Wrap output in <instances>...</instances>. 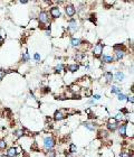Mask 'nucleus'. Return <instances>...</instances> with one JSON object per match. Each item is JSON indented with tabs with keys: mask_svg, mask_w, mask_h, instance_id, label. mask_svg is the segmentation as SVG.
<instances>
[{
	"mask_svg": "<svg viewBox=\"0 0 134 157\" xmlns=\"http://www.w3.org/2000/svg\"><path fill=\"white\" fill-rule=\"evenodd\" d=\"M93 98H94L95 100H100V99H101V97H100L98 94H95L94 97H93Z\"/></svg>",
	"mask_w": 134,
	"mask_h": 157,
	"instance_id": "nucleus-32",
	"label": "nucleus"
},
{
	"mask_svg": "<svg viewBox=\"0 0 134 157\" xmlns=\"http://www.w3.org/2000/svg\"><path fill=\"white\" fill-rule=\"evenodd\" d=\"M126 129H127V125H125V124L121 125L120 127H119V132H120V135L121 136L126 135Z\"/></svg>",
	"mask_w": 134,
	"mask_h": 157,
	"instance_id": "nucleus-10",
	"label": "nucleus"
},
{
	"mask_svg": "<svg viewBox=\"0 0 134 157\" xmlns=\"http://www.w3.org/2000/svg\"><path fill=\"white\" fill-rule=\"evenodd\" d=\"M69 152L72 154L76 152V145H75V144H70V146H69Z\"/></svg>",
	"mask_w": 134,
	"mask_h": 157,
	"instance_id": "nucleus-23",
	"label": "nucleus"
},
{
	"mask_svg": "<svg viewBox=\"0 0 134 157\" xmlns=\"http://www.w3.org/2000/svg\"><path fill=\"white\" fill-rule=\"evenodd\" d=\"M109 124H117V119L116 118H109Z\"/></svg>",
	"mask_w": 134,
	"mask_h": 157,
	"instance_id": "nucleus-25",
	"label": "nucleus"
},
{
	"mask_svg": "<svg viewBox=\"0 0 134 157\" xmlns=\"http://www.w3.org/2000/svg\"><path fill=\"white\" fill-rule=\"evenodd\" d=\"M127 100L130 101L131 103H133L134 102V100H133V95H130V97H127Z\"/></svg>",
	"mask_w": 134,
	"mask_h": 157,
	"instance_id": "nucleus-31",
	"label": "nucleus"
},
{
	"mask_svg": "<svg viewBox=\"0 0 134 157\" xmlns=\"http://www.w3.org/2000/svg\"><path fill=\"white\" fill-rule=\"evenodd\" d=\"M65 11H66V15L68 16V17H73V16L75 15V12H76V9H75V7L73 5H68V6L65 7Z\"/></svg>",
	"mask_w": 134,
	"mask_h": 157,
	"instance_id": "nucleus-5",
	"label": "nucleus"
},
{
	"mask_svg": "<svg viewBox=\"0 0 134 157\" xmlns=\"http://www.w3.org/2000/svg\"><path fill=\"white\" fill-rule=\"evenodd\" d=\"M84 127H86L90 131H94L95 130V126L92 124V122H85V124H84Z\"/></svg>",
	"mask_w": 134,
	"mask_h": 157,
	"instance_id": "nucleus-15",
	"label": "nucleus"
},
{
	"mask_svg": "<svg viewBox=\"0 0 134 157\" xmlns=\"http://www.w3.org/2000/svg\"><path fill=\"white\" fill-rule=\"evenodd\" d=\"M29 59H30V56H29L28 52H25V53H22V55H21L22 62H28Z\"/></svg>",
	"mask_w": 134,
	"mask_h": 157,
	"instance_id": "nucleus-17",
	"label": "nucleus"
},
{
	"mask_svg": "<svg viewBox=\"0 0 134 157\" xmlns=\"http://www.w3.org/2000/svg\"><path fill=\"white\" fill-rule=\"evenodd\" d=\"M70 44H72L73 47H78L80 44H82V40L80 39V38H72V40H70Z\"/></svg>",
	"mask_w": 134,
	"mask_h": 157,
	"instance_id": "nucleus-11",
	"label": "nucleus"
},
{
	"mask_svg": "<svg viewBox=\"0 0 134 157\" xmlns=\"http://www.w3.org/2000/svg\"><path fill=\"white\" fill-rule=\"evenodd\" d=\"M104 77H105L106 82H109V83H111V82H112V80H113V74L111 73V72H106Z\"/></svg>",
	"mask_w": 134,
	"mask_h": 157,
	"instance_id": "nucleus-16",
	"label": "nucleus"
},
{
	"mask_svg": "<svg viewBox=\"0 0 134 157\" xmlns=\"http://www.w3.org/2000/svg\"><path fill=\"white\" fill-rule=\"evenodd\" d=\"M102 61L105 63H113L114 61V57H113L112 55H102Z\"/></svg>",
	"mask_w": 134,
	"mask_h": 157,
	"instance_id": "nucleus-9",
	"label": "nucleus"
},
{
	"mask_svg": "<svg viewBox=\"0 0 134 157\" xmlns=\"http://www.w3.org/2000/svg\"><path fill=\"white\" fill-rule=\"evenodd\" d=\"M66 116H67V114H66V113L64 112L63 110H58V111H56V112H55L54 119L56 121H60V120H63L64 118H66Z\"/></svg>",
	"mask_w": 134,
	"mask_h": 157,
	"instance_id": "nucleus-4",
	"label": "nucleus"
},
{
	"mask_svg": "<svg viewBox=\"0 0 134 157\" xmlns=\"http://www.w3.org/2000/svg\"><path fill=\"white\" fill-rule=\"evenodd\" d=\"M55 156H56V152L55 150H51L48 153V157H55Z\"/></svg>",
	"mask_w": 134,
	"mask_h": 157,
	"instance_id": "nucleus-28",
	"label": "nucleus"
},
{
	"mask_svg": "<svg viewBox=\"0 0 134 157\" xmlns=\"http://www.w3.org/2000/svg\"><path fill=\"white\" fill-rule=\"evenodd\" d=\"M7 147V142L4 139H0V149H5Z\"/></svg>",
	"mask_w": 134,
	"mask_h": 157,
	"instance_id": "nucleus-22",
	"label": "nucleus"
},
{
	"mask_svg": "<svg viewBox=\"0 0 134 157\" xmlns=\"http://www.w3.org/2000/svg\"><path fill=\"white\" fill-rule=\"evenodd\" d=\"M0 39H1V35H0Z\"/></svg>",
	"mask_w": 134,
	"mask_h": 157,
	"instance_id": "nucleus-33",
	"label": "nucleus"
},
{
	"mask_svg": "<svg viewBox=\"0 0 134 157\" xmlns=\"http://www.w3.org/2000/svg\"><path fill=\"white\" fill-rule=\"evenodd\" d=\"M2 157H7V156H2Z\"/></svg>",
	"mask_w": 134,
	"mask_h": 157,
	"instance_id": "nucleus-34",
	"label": "nucleus"
},
{
	"mask_svg": "<svg viewBox=\"0 0 134 157\" xmlns=\"http://www.w3.org/2000/svg\"><path fill=\"white\" fill-rule=\"evenodd\" d=\"M117 95H119V100H120V101H124V100L127 98L126 95L123 94V93H120V94H117Z\"/></svg>",
	"mask_w": 134,
	"mask_h": 157,
	"instance_id": "nucleus-24",
	"label": "nucleus"
},
{
	"mask_svg": "<svg viewBox=\"0 0 134 157\" xmlns=\"http://www.w3.org/2000/svg\"><path fill=\"white\" fill-rule=\"evenodd\" d=\"M68 29L70 30V32H76V30L78 29V24H77V22L75 19H72V20L69 22Z\"/></svg>",
	"mask_w": 134,
	"mask_h": 157,
	"instance_id": "nucleus-6",
	"label": "nucleus"
},
{
	"mask_svg": "<svg viewBox=\"0 0 134 157\" xmlns=\"http://www.w3.org/2000/svg\"><path fill=\"white\" fill-rule=\"evenodd\" d=\"M84 57V55L83 54H77L76 56H75V60H77V61H80V60Z\"/></svg>",
	"mask_w": 134,
	"mask_h": 157,
	"instance_id": "nucleus-29",
	"label": "nucleus"
},
{
	"mask_svg": "<svg viewBox=\"0 0 134 157\" xmlns=\"http://www.w3.org/2000/svg\"><path fill=\"white\" fill-rule=\"evenodd\" d=\"M38 20H39V24H41V25H47L48 22H51L49 15L46 11H40L39 15H38Z\"/></svg>",
	"mask_w": 134,
	"mask_h": 157,
	"instance_id": "nucleus-2",
	"label": "nucleus"
},
{
	"mask_svg": "<svg viewBox=\"0 0 134 157\" xmlns=\"http://www.w3.org/2000/svg\"><path fill=\"white\" fill-rule=\"evenodd\" d=\"M16 155H17V149L15 147H11V148L8 149L7 157H16Z\"/></svg>",
	"mask_w": 134,
	"mask_h": 157,
	"instance_id": "nucleus-12",
	"label": "nucleus"
},
{
	"mask_svg": "<svg viewBox=\"0 0 134 157\" xmlns=\"http://www.w3.org/2000/svg\"><path fill=\"white\" fill-rule=\"evenodd\" d=\"M34 59L36 60V61H40V55L38 53H36V54L34 55Z\"/></svg>",
	"mask_w": 134,
	"mask_h": 157,
	"instance_id": "nucleus-30",
	"label": "nucleus"
},
{
	"mask_svg": "<svg viewBox=\"0 0 134 157\" xmlns=\"http://www.w3.org/2000/svg\"><path fill=\"white\" fill-rule=\"evenodd\" d=\"M5 74H6V72H5L4 70H0V81L5 77Z\"/></svg>",
	"mask_w": 134,
	"mask_h": 157,
	"instance_id": "nucleus-27",
	"label": "nucleus"
},
{
	"mask_svg": "<svg viewBox=\"0 0 134 157\" xmlns=\"http://www.w3.org/2000/svg\"><path fill=\"white\" fill-rule=\"evenodd\" d=\"M120 157H130V154L127 153V152H122L120 155Z\"/></svg>",
	"mask_w": 134,
	"mask_h": 157,
	"instance_id": "nucleus-26",
	"label": "nucleus"
},
{
	"mask_svg": "<svg viewBox=\"0 0 134 157\" xmlns=\"http://www.w3.org/2000/svg\"><path fill=\"white\" fill-rule=\"evenodd\" d=\"M111 91H112V93H115V94H120V93H122V92H121V89L117 88V87H112Z\"/></svg>",
	"mask_w": 134,
	"mask_h": 157,
	"instance_id": "nucleus-20",
	"label": "nucleus"
},
{
	"mask_svg": "<svg viewBox=\"0 0 134 157\" xmlns=\"http://www.w3.org/2000/svg\"><path fill=\"white\" fill-rule=\"evenodd\" d=\"M22 136H24V130H22V129H18V130L15 131V137H16V138H20Z\"/></svg>",
	"mask_w": 134,
	"mask_h": 157,
	"instance_id": "nucleus-19",
	"label": "nucleus"
},
{
	"mask_svg": "<svg viewBox=\"0 0 134 157\" xmlns=\"http://www.w3.org/2000/svg\"><path fill=\"white\" fill-rule=\"evenodd\" d=\"M51 16L53 18H58L60 16V10L58 7H51Z\"/></svg>",
	"mask_w": 134,
	"mask_h": 157,
	"instance_id": "nucleus-7",
	"label": "nucleus"
},
{
	"mask_svg": "<svg viewBox=\"0 0 134 157\" xmlns=\"http://www.w3.org/2000/svg\"><path fill=\"white\" fill-rule=\"evenodd\" d=\"M68 71L69 72H76V71H78L80 70V64H70V65H68Z\"/></svg>",
	"mask_w": 134,
	"mask_h": 157,
	"instance_id": "nucleus-13",
	"label": "nucleus"
},
{
	"mask_svg": "<svg viewBox=\"0 0 134 157\" xmlns=\"http://www.w3.org/2000/svg\"><path fill=\"white\" fill-rule=\"evenodd\" d=\"M107 128H109L111 131H114L119 128V124H109L107 125Z\"/></svg>",
	"mask_w": 134,
	"mask_h": 157,
	"instance_id": "nucleus-18",
	"label": "nucleus"
},
{
	"mask_svg": "<svg viewBox=\"0 0 134 157\" xmlns=\"http://www.w3.org/2000/svg\"><path fill=\"white\" fill-rule=\"evenodd\" d=\"M103 44H102L101 42H98L97 44L94 46V55L96 56V57H100L102 55V53H103Z\"/></svg>",
	"mask_w": 134,
	"mask_h": 157,
	"instance_id": "nucleus-3",
	"label": "nucleus"
},
{
	"mask_svg": "<svg viewBox=\"0 0 134 157\" xmlns=\"http://www.w3.org/2000/svg\"><path fill=\"white\" fill-rule=\"evenodd\" d=\"M44 147L48 150H51L55 147V139L53 137H51V136L45 137V139H44Z\"/></svg>",
	"mask_w": 134,
	"mask_h": 157,
	"instance_id": "nucleus-1",
	"label": "nucleus"
},
{
	"mask_svg": "<svg viewBox=\"0 0 134 157\" xmlns=\"http://www.w3.org/2000/svg\"><path fill=\"white\" fill-rule=\"evenodd\" d=\"M64 69H65V67H64V65H63V64H58V65L56 66L55 71H56L57 73H60V72H63V70H64Z\"/></svg>",
	"mask_w": 134,
	"mask_h": 157,
	"instance_id": "nucleus-21",
	"label": "nucleus"
},
{
	"mask_svg": "<svg viewBox=\"0 0 134 157\" xmlns=\"http://www.w3.org/2000/svg\"><path fill=\"white\" fill-rule=\"evenodd\" d=\"M114 54H115V60H117V61H120V60H122L124 57V51L123 49H114Z\"/></svg>",
	"mask_w": 134,
	"mask_h": 157,
	"instance_id": "nucleus-8",
	"label": "nucleus"
},
{
	"mask_svg": "<svg viewBox=\"0 0 134 157\" xmlns=\"http://www.w3.org/2000/svg\"><path fill=\"white\" fill-rule=\"evenodd\" d=\"M124 77H125V75H124L123 72H117V73L115 74L114 79H115L117 82H122V81L124 80Z\"/></svg>",
	"mask_w": 134,
	"mask_h": 157,
	"instance_id": "nucleus-14",
	"label": "nucleus"
}]
</instances>
